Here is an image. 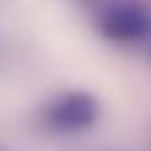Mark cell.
I'll use <instances>...</instances> for the list:
<instances>
[{
	"mask_svg": "<svg viewBox=\"0 0 151 151\" xmlns=\"http://www.w3.org/2000/svg\"><path fill=\"white\" fill-rule=\"evenodd\" d=\"M96 24L111 42H140L151 36V11L136 0H109L98 9Z\"/></svg>",
	"mask_w": 151,
	"mask_h": 151,
	"instance_id": "obj_1",
	"label": "cell"
},
{
	"mask_svg": "<svg viewBox=\"0 0 151 151\" xmlns=\"http://www.w3.org/2000/svg\"><path fill=\"white\" fill-rule=\"evenodd\" d=\"M100 118V102L87 91L60 93L45 107L42 122L56 133H80L93 127Z\"/></svg>",
	"mask_w": 151,
	"mask_h": 151,
	"instance_id": "obj_2",
	"label": "cell"
},
{
	"mask_svg": "<svg viewBox=\"0 0 151 151\" xmlns=\"http://www.w3.org/2000/svg\"><path fill=\"white\" fill-rule=\"evenodd\" d=\"M149 58H151V49H149Z\"/></svg>",
	"mask_w": 151,
	"mask_h": 151,
	"instance_id": "obj_3",
	"label": "cell"
},
{
	"mask_svg": "<svg viewBox=\"0 0 151 151\" xmlns=\"http://www.w3.org/2000/svg\"><path fill=\"white\" fill-rule=\"evenodd\" d=\"M0 151H5V149H0Z\"/></svg>",
	"mask_w": 151,
	"mask_h": 151,
	"instance_id": "obj_4",
	"label": "cell"
}]
</instances>
